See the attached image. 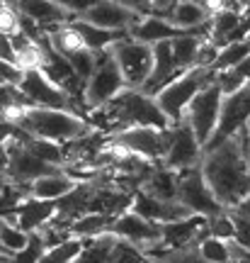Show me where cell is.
<instances>
[{
    "mask_svg": "<svg viewBox=\"0 0 250 263\" xmlns=\"http://www.w3.org/2000/svg\"><path fill=\"white\" fill-rule=\"evenodd\" d=\"M250 129L236 132L219 146L204 151L199 168L206 185L223 210H236L250 195V166L245 161V141Z\"/></svg>",
    "mask_w": 250,
    "mask_h": 263,
    "instance_id": "6da1fadb",
    "label": "cell"
},
{
    "mask_svg": "<svg viewBox=\"0 0 250 263\" xmlns=\"http://www.w3.org/2000/svg\"><path fill=\"white\" fill-rule=\"evenodd\" d=\"M90 115L93 120L88 122L97 132H105L107 137L129 127H156V129L170 127L168 117L160 112V107L153 100V95L143 93L139 88H124L110 103H105Z\"/></svg>",
    "mask_w": 250,
    "mask_h": 263,
    "instance_id": "7a4b0ae2",
    "label": "cell"
},
{
    "mask_svg": "<svg viewBox=\"0 0 250 263\" xmlns=\"http://www.w3.org/2000/svg\"><path fill=\"white\" fill-rule=\"evenodd\" d=\"M8 122L27 132L29 137L56 141V144L80 139L95 132L93 124L73 110H54V107H34V105L17 107L15 112H10Z\"/></svg>",
    "mask_w": 250,
    "mask_h": 263,
    "instance_id": "3957f363",
    "label": "cell"
},
{
    "mask_svg": "<svg viewBox=\"0 0 250 263\" xmlns=\"http://www.w3.org/2000/svg\"><path fill=\"white\" fill-rule=\"evenodd\" d=\"M212 78V68H204V66H192V68H185L180 71L175 78H170L158 93H153V100L160 107V112L168 117L170 127L180 124L182 120V112L190 105V100L199 93L206 81Z\"/></svg>",
    "mask_w": 250,
    "mask_h": 263,
    "instance_id": "277c9868",
    "label": "cell"
},
{
    "mask_svg": "<svg viewBox=\"0 0 250 263\" xmlns=\"http://www.w3.org/2000/svg\"><path fill=\"white\" fill-rule=\"evenodd\" d=\"M221 100H223V93L221 88L216 85V81H214V71H212V78L199 88V93L190 100V105L182 112L180 122H185L190 129L195 132V137L202 144V149L209 144L214 129H216L219 112H221Z\"/></svg>",
    "mask_w": 250,
    "mask_h": 263,
    "instance_id": "5b68a950",
    "label": "cell"
},
{
    "mask_svg": "<svg viewBox=\"0 0 250 263\" xmlns=\"http://www.w3.org/2000/svg\"><path fill=\"white\" fill-rule=\"evenodd\" d=\"M170 129V127H168ZM168 129H156V127H129L117 134L107 137V146L112 149L127 151L131 156L149 161L160 166V161L165 156L168 149Z\"/></svg>",
    "mask_w": 250,
    "mask_h": 263,
    "instance_id": "8992f818",
    "label": "cell"
},
{
    "mask_svg": "<svg viewBox=\"0 0 250 263\" xmlns=\"http://www.w3.org/2000/svg\"><path fill=\"white\" fill-rule=\"evenodd\" d=\"M127 88L124 76H121L117 61L112 59L110 49L107 51H97V66H95L93 76L85 81L83 88V107L88 112H93L105 103H110L117 93Z\"/></svg>",
    "mask_w": 250,
    "mask_h": 263,
    "instance_id": "52a82bcc",
    "label": "cell"
},
{
    "mask_svg": "<svg viewBox=\"0 0 250 263\" xmlns=\"http://www.w3.org/2000/svg\"><path fill=\"white\" fill-rule=\"evenodd\" d=\"M177 202L185 207L190 215H199L204 219L212 215H219L223 210L216 202V197L212 195L199 166L177 171Z\"/></svg>",
    "mask_w": 250,
    "mask_h": 263,
    "instance_id": "ba28073f",
    "label": "cell"
},
{
    "mask_svg": "<svg viewBox=\"0 0 250 263\" xmlns=\"http://www.w3.org/2000/svg\"><path fill=\"white\" fill-rule=\"evenodd\" d=\"M241 129H250V78L236 93L223 95L219 122H216V129H214L209 144L204 146V151L219 146L221 141H226Z\"/></svg>",
    "mask_w": 250,
    "mask_h": 263,
    "instance_id": "9c48e42d",
    "label": "cell"
},
{
    "mask_svg": "<svg viewBox=\"0 0 250 263\" xmlns=\"http://www.w3.org/2000/svg\"><path fill=\"white\" fill-rule=\"evenodd\" d=\"M112 59L117 61L127 88H141L143 81L151 73V64H153V51L149 44H141L129 34L119 42H114L110 47Z\"/></svg>",
    "mask_w": 250,
    "mask_h": 263,
    "instance_id": "30bf717a",
    "label": "cell"
},
{
    "mask_svg": "<svg viewBox=\"0 0 250 263\" xmlns=\"http://www.w3.org/2000/svg\"><path fill=\"white\" fill-rule=\"evenodd\" d=\"M202 156H204L202 144L197 141L195 132L190 129L185 122H180L168 129V149L163 161H160L163 168L168 171L192 168V166H199Z\"/></svg>",
    "mask_w": 250,
    "mask_h": 263,
    "instance_id": "8fae6325",
    "label": "cell"
},
{
    "mask_svg": "<svg viewBox=\"0 0 250 263\" xmlns=\"http://www.w3.org/2000/svg\"><path fill=\"white\" fill-rule=\"evenodd\" d=\"M19 93L27 98L34 107H54V110H71V98L51 83L47 76L39 68H27L22 71V81H19Z\"/></svg>",
    "mask_w": 250,
    "mask_h": 263,
    "instance_id": "7c38bea8",
    "label": "cell"
},
{
    "mask_svg": "<svg viewBox=\"0 0 250 263\" xmlns=\"http://www.w3.org/2000/svg\"><path fill=\"white\" fill-rule=\"evenodd\" d=\"M110 234L127 239L134 246H139L141 251L160 244V224H153V222L139 217L136 212H131V210H124V212H119V215L112 219Z\"/></svg>",
    "mask_w": 250,
    "mask_h": 263,
    "instance_id": "4fadbf2b",
    "label": "cell"
},
{
    "mask_svg": "<svg viewBox=\"0 0 250 263\" xmlns=\"http://www.w3.org/2000/svg\"><path fill=\"white\" fill-rule=\"evenodd\" d=\"M8 149V171H5V178L10 183H17V185H29L32 180H37L39 176H47L54 171V166H49L44 161H39L34 154H29L25 149V144L19 139H10L5 144Z\"/></svg>",
    "mask_w": 250,
    "mask_h": 263,
    "instance_id": "5bb4252c",
    "label": "cell"
},
{
    "mask_svg": "<svg viewBox=\"0 0 250 263\" xmlns=\"http://www.w3.org/2000/svg\"><path fill=\"white\" fill-rule=\"evenodd\" d=\"M131 212H136L139 217L149 219L153 224H170V222H177V219H185L190 217L185 207L180 202H165V200H158V197H151L149 193L143 190H136L131 195Z\"/></svg>",
    "mask_w": 250,
    "mask_h": 263,
    "instance_id": "9a60e30c",
    "label": "cell"
},
{
    "mask_svg": "<svg viewBox=\"0 0 250 263\" xmlns=\"http://www.w3.org/2000/svg\"><path fill=\"white\" fill-rule=\"evenodd\" d=\"M78 20H85V22H90V25L102 27V29L129 32V29L141 20V15L127 10L124 5H119L117 0H100L97 5H93L88 12H83Z\"/></svg>",
    "mask_w": 250,
    "mask_h": 263,
    "instance_id": "2e32d148",
    "label": "cell"
},
{
    "mask_svg": "<svg viewBox=\"0 0 250 263\" xmlns=\"http://www.w3.org/2000/svg\"><path fill=\"white\" fill-rule=\"evenodd\" d=\"M206 232V219L199 215H190L185 219H177L170 224H160V244L165 249H187L197 246Z\"/></svg>",
    "mask_w": 250,
    "mask_h": 263,
    "instance_id": "e0dca14e",
    "label": "cell"
},
{
    "mask_svg": "<svg viewBox=\"0 0 250 263\" xmlns=\"http://www.w3.org/2000/svg\"><path fill=\"white\" fill-rule=\"evenodd\" d=\"M10 8L22 17L37 22L39 27L44 29V34H47V29L56 27V25H66V22L73 20L61 5H56L54 0H10Z\"/></svg>",
    "mask_w": 250,
    "mask_h": 263,
    "instance_id": "ac0fdd59",
    "label": "cell"
},
{
    "mask_svg": "<svg viewBox=\"0 0 250 263\" xmlns=\"http://www.w3.org/2000/svg\"><path fill=\"white\" fill-rule=\"evenodd\" d=\"M151 51H153L151 73H149V78L143 81V85H141L139 90L153 95V93H158V90H160V88H163L170 78H175L180 71H177L175 59H173V51H170V39L153 44V47H151Z\"/></svg>",
    "mask_w": 250,
    "mask_h": 263,
    "instance_id": "d6986e66",
    "label": "cell"
},
{
    "mask_svg": "<svg viewBox=\"0 0 250 263\" xmlns=\"http://www.w3.org/2000/svg\"><path fill=\"white\" fill-rule=\"evenodd\" d=\"M54 215H56V205L51 200L27 197L25 202H19V205L15 207L12 215H8V219H12V222H15L19 229H25L27 234H32V232H39Z\"/></svg>",
    "mask_w": 250,
    "mask_h": 263,
    "instance_id": "ffe728a7",
    "label": "cell"
},
{
    "mask_svg": "<svg viewBox=\"0 0 250 263\" xmlns=\"http://www.w3.org/2000/svg\"><path fill=\"white\" fill-rule=\"evenodd\" d=\"M75 185H78V180H75L71 173H66L64 168H54L51 173L39 176L37 180L29 183V197L56 202L58 197H64L66 193H71Z\"/></svg>",
    "mask_w": 250,
    "mask_h": 263,
    "instance_id": "44dd1931",
    "label": "cell"
},
{
    "mask_svg": "<svg viewBox=\"0 0 250 263\" xmlns=\"http://www.w3.org/2000/svg\"><path fill=\"white\" fill-rule=\"evenodd\" d=\"M209 10L204 5H197L192 0H175L173 8L168 10L165 20L177 27L180 32H197V29H204L206 22H209Z\"/></svg>",
    "mask_w": 250,
    "mask_h": 263,
    "instance_id": "7402d4cb",
    "label": "cell"
},
{
    "mask_svg": "<svg viewBox=\"0 0 250 263\" xmlns=\"http://www.w3.org/2000/svg\"><path fill=\"white\" fill-rule=\"evenodd\" d=\"M177 34H185L177 27H173L165 17H158V15H143V17L129 29V37L141 42V44H158V42H165V39H173Z\"/></svg>",
    "mask_w": 250,
    "mask_h": 263,
    "instance_id": "603a6c76",
    "label": "cell"
},
{
    "mask_svg": "<svg viewBox=\"0 0 250 263\" xmlns=\"http://www.w3.org/2000/svg\"><path fill=\"white\" fill-rule=\"evenodd\" d=\"M71 25L73 29L78 32V37L83 42L85 49H90V51H107V49L114 44V42H119L124 39L129 32H117V29H102V27H95L90 22H85V20H71Z\"/></svg>",
    "mask_w": 250,
    "mask_h": 263,
    "instance_id": "cb8c5ba5",
    "label": "cell"
},
{
    "mask_svg": "<svg viewBox=\"0 0 250 263\" xmlns=\"http://www.w3.org/2000/svg\"><path fill=\"white\" fill-rule=\"evenodd\" d=\"M139 190L149 193L151 197L165 200V202H177V171H168L163 166H156Z\"/></svg>",
    "mask_w": 250,
    "mask_h": 263,
    "instance_id": "d4e9b609",
    "label": "cell"
},
{
    "mask_svg": "<svg viewBox=\"0 0 250 263\" xmlns=\"http://www.w3.org/2000/svg\"><path fill=\"white\" fill-rule=\"evenodd\" d=\"M112 241H114V234L110 232L85 239L83 249L71 263H112Z\"/></svg>",
    "mask_w": 250,
    "mask_h": 263,
    "instance_id": "484cf974",
    "label": "cell"
},
{
    "mask_svg": "<svg viewBox=\"0 0 250 263\" xmlns=\"http://www.w3.org/2000/svg\"><path fill=\"white\" fill-rule=\"evenodd\" d=\"M22 144H25V149L29 154H34L39 161H44L49 166H54V168H64L66 166V154H64V146L61 144H56V141H47V139H37V137H29L27 132H25V137H22Z\"/></svg>",
    "mask_w": 250,
    "mask_h": 263,
    "instance_id": "4316f807",
    "label": "cell"
},
{
    "mask_svg": "<svg viewBox=\"0 0 250 263\" xmlns=\"http://www.w3.org/2000/svg\"><path fill=\"white\" fill-rule=\"evenodd\" d=\"M114 217L110 215H100V212H85L78 219H73L68 229H71V236H78V239H90V236L105 234L110 232V224Z\"/></svg>",
    "mask_w": 250,
    "mask_h": 263,
    "instance_id": "83f0119b",
    "label": "cell"
},
{
    "mask_svg": "<svg viewBox=\"0 0 250 263\" xmlns=\"http://www.w3.org/2000/svg\"><path fill=\"white\" fill-rule=\"evenodd\" d=\"M47 39H49V44H51V49L58 51L61 57H71V54H75L78 49H85L83 42H80V37H78V32L73 29L71 22L56 25V27L47 29Z\"/></svg>",
    "mask_w": 250,
    "mask_h": 263,
    "instance_id": "f1b7e54d",
    "label": "cell"
},
{
    "mask_svg": "<svg viewBox=\"0 0 250 263\" xmlns=\"http://www.w3.org/2000/svg\"><path fill=\"white\" fill-rule=\"evenodd\" d=\"M248 57H250V39L231 42V44H226L223 49H219V57L212 64V71H231V68H236Z\"/></svg>",
    "mask_w": 250,
    "mask_h": 263,
    "instance_id": "f546056e",
    "label": "cell"
},
{
    "mask_svg": "<svg viewBox=\"0 0 250 263\" xmlns=\"http://www.w3.org/2000/svg\"><path fill=\"white\" fill-rule=\"evenodd\" d=\"M29 241V234L25 229H19L12 219L8 217H0V246L5 254H17L19 249H25Z\"/></svg>",
    "mask_w": 250,
    "mask_h": 263,
    "instance_id": "4dcf8cb0",
    "label": "cell"
},
{
    "mask_svg": "<svg viewBox=\"0 0 250 263\" xmlns=\"http://www.w3.org/2000/svg\"><path fill=\"white\" fill-rule=\"evenodd\" d=\"M83 244H85V239L71 236V239H68V241H64V244L47 249L37 263H71L75 256H78V251L83 249Z\"/></svg>",
    "mask_w": 250,
    "mask_h": 263,
    "instance_id": "1f68e13d",
    "label": "cell"
},
{
    "mask_svg": "<svg viewBox=\"0 0 250 263\" xmlns=\"http://www.w3.org/2000/svg\"><path fill=\"white\" fill-rule=\"evenodd\" d=\"M110 256H112V263H151L139 246H134L131 241L121 239V236H114Z\"/></svg>",
    "mask_w": 250,
    "mask_h": 263,
    "instance_id": "d6a6232c",
    "label": "cell"
},
{
    "mask_svg": "<svg viewBox=\"0 0 250 263\" xmlns=\"http://www.w3.org/2000/svg\"><path fill=\"white\" fill-rule=\"evenodd\" d=\"M195 249L199 251V256L206 263H228V244L223 239H216V236L206 234Z\"/></svg>",
    "mask_w": 250,
    "mask_h": 263,
    "instance_id": "836d02e7",
    "label": "cell"
},
{
    "mask_svg": "<svg viewBox=\"0 0 250 263\" xmlns=\"http://www.w3.org/2000/svg\"><path fill=\"white\" fill-rule=\"evenodd\" d=\"M32 105L19 93V88H12V85H0V122H8L10 112H15L17 107H27Z\"/></svg>",
    "mask_w": 250,
    "mask_h": 263,
    "instance_id": "e575fe53",
    "label": "cell"
},
{
    "mask_svg": "<svg viewBox=\"0 0 250 263\" xmlns=\"http://www.w3.org/2000/svg\"><path fill=\"white\" fill-rule=\"evenodd\" d=\"M68 59V64L73 68V73L80 78V81H88L90 76H93L95 66H97V51H90V49H78L75 54H71Z\"/></svg>",
    "mask_w": 250,
    "mask_h": 263,
    "instance_id": "d590c367",
    "label": "cell"
},
{
    "mask_svg": "<svg viewBox=\"0 0 250 263\" xmlns=\"http://www.w3.org/2000/svg\"><path fill=\"white\" fill-rule=\"evenodd\" d=\"M206 232H209V236H216V239H223V241L233 239L231 212H228V210H221L219 215L206 217Z\"/></svg>",
    "mask_w": 250,
    "mask_h": 263,
    "instance_id": "8d00e7d4",
    "label": "cell"
},
{
    "mask_svg": "<svg viewBox=\"0 0 250 263\" xmlns=\"http://www.w3.org/2000/svg\"><path fill=\"white\" fill-rule=\"evenodd\" d=\"M44 251H47V246H44V241H41V236H39L37 232H32L27 246L19 249L17 254L10 256V263H37Z\"/></svg>",
    "mask_w": 250,
    "mask_h": 263,
    "instance_id": "74e56055",
    "label": "cell"
},
{
    "mask_svg": "<svg viewBox=\"0 0 250 263\" xmlns=\"http://www.w3.org/2000/svg\"><path fill=\"white\" fill-rule=\"evenodd\" d=\"M151 263H206V261L199 256L195 246H187V249H168L165 254H160Z\"/></svg>",
    "mask_w": 250,
    "mask_h": 263,
    "instance_id": "f35d334b",
    "label": "cell"
},
{
    "mask_svg": "<svg viewBox=\"0 0 250 263\" xmlns=\"http://www.w3.org/2000/svg\"><path fill=\"white\" fill-rule=\"evenodd\" d=\"M214 81H216V85L221 88L223 95H231V93H236L238 88H243L248 78H243L241 73H236L231 68V71H214Z\"/></svg>",
    "mask_w": 250,
    "mask_h": 263,
    "instance_id": "ab89813d",
    "label": "cell"
},
{
    "mask_svg": "<svg viewBox=\"0 0 250 263\" xmlns=\"http://www.w3.org/2000/svg\"><path fill=\"white\" fill-rule=\"evenodd\" d=\"M19 81H22V68L17 64H10V61H0V85L17 88Z\"/></svg>",
    "mask_w": 250,
    "mask_h": 263,
    "instance_id": "60d3db41",
    "label": "cell"
},
{
    "mask_svg": "<svg viewBox=\"0 0 250 263\" xmlns=\"http://www.w3.org/2000/svg\"><path fill=\"white\" fill-rule=\"evenodd\" d=\"M54 3L56 5H61V8L75 20V17H80L83 12H88L93 5H97L100 0H54Z\"/></svg>",
    "mask_w": 250,
    "mask_h": 263,
    "instance_id": "b9f144b4",
    "label": "cell"
},
{
    "mask_svg": "<svg viewBox=\"0 0 250 263\" xmlns=\"http://www.w3.org/2000/svg\"><path fill=\"white\" fill-rule=\"evenodd\" d=\"M0 32L5 34H15L17 32V12L10 8H0Z\"/></svg>",
    "mask_w": 250,
    "mask_h": 263,
    "instance_id": "7bdbcfd3",
    "label": "cell"
},
{
    "mask_svg": "<svg viewBox=\"0 0 250 263\" xmlns=\"http://www.w3.org/2000/svg\"><path fill=\"white\" fill-rule=\"evenodd\" d=\"M226 244H228V263H250L248 249H243L241 244H236L233 239H228Z\"/></svg>",
    "mask_w": 250,
    "mask_h": 263,
    "instance_id": "ee69618b",
    "label": "cell"
},
{
    "mask_svg": "<svg viewBox=\"0 0 250 263\" xmlns=\"http://www.w3.org/2000/svg\"><path fill=\"white\" fill-rule=\"evenodd\" d=\"M119 5H124L127 10L136 12V15H151V8H153V0H117Z\"/></svg>",
    "mask_w": 250,
    "mask_h": 263,
    "instance_id": "f6af8a7d",
    "label": "cell"
},
{
    "mask_svg": "<svg viewBox=\"0 0 250 263\" xmlns=\"http://www.w3.org/2000/svg\"><path fill=\"white\" fill-rule=\"evenodd\" d=\"M0 61H10V64H15L12 42H10V34H5V32H0Z\"/></svg>",
    "mask_w": 250,
    "mask_h": 263,
    "instance_id": "bcb514c9",
    "label": "cell"
},
{
    "mask_svg": "<svg viewBox=\"0 0 250 263\" xmlns=\"http://www.w3.org/2000/svg\"><path fill=\"white\" fill-rule=\"evenodd\" d=\"M233 212H238V215H241L243 219H248V222H250V195L245 197V200H243V202H241L238 207H236Z\"/></svg>",
    "mask_w": 250,
    "mask_h": 263,
    "instance_id": "7dc6e473",
    "label": "cell"
},
{
    "mask_svg": "<svg viewBox=\"0 0 250 263\" xmlns=\"http://www.w3.org/2000/svg\"><path fill=\"white\" fill-rule=\"evenodd\" d=\"M8 161H10L8 149H5V144H0V173H3V176H5V171H8Z\"/></svg>",
    "mask_w": 250,
    "mask_h": 263,
    "instance_id": "c3c4849f",
    "label": "cell"
},
{
    "mask_svg": "<svg viewBox=\"0 0 250 263\" xmlns=\"http://www.w3.org/2000/svg\"><path fill=\"white\" fill-rule=\"evenodd\" d=\"M245 161H248V166H250V137L245 141Z\"/></svg>",
    "mask_w": 250,
    "mask_h": 263,
    "instance_id": "681fc988",
    "label": "cell"
},
{
    "mask_svg": "<svg viewBox=\"0 0 250 263\" xmlns=\"http://www.w3.org/2000/svg\"><path fill=\"white\" fill-rule=\"evenodd\" d=\"M5 183H8V178H5V176L0 173V190H3V185H5Z\"/></svg>",
    "mask_w": 250,
    "mask_h": 263,
    "instance_id": "f907efd6",
    "label": "cell"
},
{
    "mask_svg": "<svg viewBox=\"0 0 250 263\" xmlns=\"http://www.w3.org/2000/svg\"><path fill=\"white\" fill-rule=\"evenodd\" d=\"M192 3H197V5H204V8H206V0H192ZM209 10V8H206Z\"/></svg>",
    "mask_w": 250,
    "mask_h": 263,
    "instance_id": "816d5d0a",
    "label": "cell"
},
{
    "mask_svg": "<svg viewBox=\"0 0 250 263\" xmlns=\"http://www.w3.org/2000/svg\"><path fill=\"white\" fill-rule=\"evenodd\" d=\"M10 5V0H0V8H8Z\"/></svg>",
    "mask_w": 250,
    "mask_h": 263,
    "instance_id": "f5cc1de1",
    "label": "cell"
},
{
    "mask_svg": "<svg viewBox=\"0 0 250 263\" xmlns=\"http://www.w3.org/2000/svg\"><path fill=\"white\" fill-rule=\"evenodd\" d=\"M0 254H5V251H3V246H0Z\"/></svg>",
    "mask_w": 250,
    "mask_h": 263,
    "instance_id": "db71d44e",
    "label": "cell"
},
{
    "mask_svg": "<svg viewBox=\"0 0 250 263\" xmlns=\"http://www.w3.org/2000/svg\"><path fill=\"white\" fill-rule=\"evenodd\" d=\"M248 39H250V34H248Z\"/></svg>",
    "mask_w": 250,
    "mask_h": 263,
    "instance_id": "11a10c76",
    "label": "cell"
}]
</instances>
